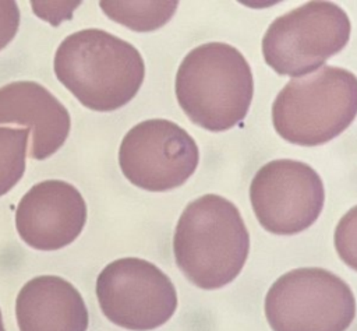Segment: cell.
Returning <instances> with one entry per match:
<instances>
[{"instance_id":"1","label":"cell","mask_w":357,"mask_h":331,"mask_svg":"<svg viewBox=\"0 0 357 331\" xmlns=\"http://www.w3.org/2000/svg\"><path fill=\"white\" fill-rule=\"evenodd\" d=\"M57 80L88 109L110 112L139 91L145 63L135 46L98 28L63 39L54 54Z\"/></svg>"},{"instance_id":"2","label":"cell","mask_w":357,"mask_h":331,"mask_svg":"<svg viewBox=\"0 0 357 331\" xmlns=\"http://www.w3.org/2000/svg\"><path fill=\"white\" fill-rule=\"evenodd\" d=\"M173 251L177 267L202 289L229 285L241 272L250 235L238 208L218 194L187 204L176 225Z\"/></svg>"},{"instance_id":"3","label":"cell","mask_w":357,"mask_h":331,"mask_svg":"<svg viewBox=\"0 0 357 331\" xmlns=\"http://www.w3.org/2000/svg\"><path fill=\"white\" fill-rule=\"evenodd\" d=\"M176 98L187 117L209 131H226L248 113L254 94L252 71L234 46L202 43L181 60Z\"/></svg>"},{"instance_id":"4","label":"cell","mask_w":357,"mask_h":331,"mask_svg":"<svg viewBox=\"0 0 357 331\" xmlns=\"http://www.w3.org/2000/svg\"><path fill=\"white\" fill-rule=\"evenodd\" d=\"M356 116L357 77L336 66H324L315 73L291 78L272 105L276 133L303 147L333 140Z\"/></svg>"},{"instance_id":"5","label":"cell","mask_w":357,"mask_h":331,"mask_svg":"<svg viewBox=\"0 0 357 331\" xmlns=\"http://www.w3.org/2000/svg\"><path fill=\"white\" fill-rule=\"evenodd\" d=\"M354 316L350 286L319 267L280 275L265 296V317L273 331H346Z\"/></svg>"},{"instance_id":"6","label":"cell","mask_w":357,"mask_h":331,"mask_svg":"<svg viewBox=\"0 0 357 331\" xmlns=\"http://www.w3.org/2000/svg\"><path fill=\"white\" fill-rule=\"evenodd\" d=\"M350 31V20L340 6L308 1L271 22L262 38V54L275 73L303 77L339 53Z\"/></svg>"},{"instance_id":"7","label":"cell","mask_w":357,"mask_h":331,"mask_svg":"<svg viewBox=\"0 0 357 331\" xmlns=\"http://www.w3.org/2000/svg\"><path fill=\"white\" fill-rule=\"evenodd\" d=\"M96 296L106 318L132 331L155 330L177 309V292L170 278L138 257L109 263L98 275Z\"/></svg>"},{"instance_id":"8","label":"cell","mask_w":357,"mask_h":331,"mask_svg":"<svg viewBox=\"0 0 357 331\" xmlns=\"http://www.w3.org/2000/svg\"><path fill=\"white\" fill-rule=\"evenodd\" d=\"M199 151L195 140L177 123L149 119L124 135L119 165L128 182L146 191H169L195 172Z\"/></svg>"},{"instance_id":"9","label":"cell","mask_w":357,"mask_h":331,"mask_svg":"<svg viewBox=\"0 0 357 331\" xmlns=\"http://www.w3.org/2000/svg\"><path fill=\"white\" fill-rule=\"evenodd\" d=\"M250 201L259 225L275 235H296L321 215L325 187L310 165L275 159L261 166L250 184Z\"/></svg>"},{"instance_id":"10","label":"cell","mask_w":357,"mask_h":331,"mask_svg":"<svg viewBox=\"0 0 357 331\" xmlns=\"http://www.w3.org/2000/svg\"><path fill=\"white\" fill-rule=\"evenodd\" d=\"M86 222L81 193L64 180L33 184L15 208V228L31 247L53 251L73 243Z\"/></svg>"},{"instance_id":"11","label":"cell","mask_w":357,"mask_h":331,"mask_svg":"<svg viewBox=\"0 0 357 331\" xmlns=\"http://www.w3.org/2000/svg\"><path fill=\"white\" fill-rule=\"evenodd\" d=\"M15 123L32 131L28 155L42 161L52 156L67 140L70 115L45 87L33 81H15L0 88V124Z\"/></svg>"},{"instance_id":"12","label":"cell","mask_w":357,"mask_h":331,"mask_svg":"<svg viewBox=\"0 0 357 331\" xmlns=\"http://www.w3.org/2000/svg\"><path fill=\"white\" fill-rule=\"evenodd\" d=\"M20 331H86L88 310L81 293L61 277L28 281L15 299Z\"/></svg>"},{"instance_id":"13","label":"cell","mask_w":357,"mask_h":331,"mask_svg":"<svg viewBox=\"0 0 357 331\" xmlns=\"http://www.w3.org/2000/svg\"><path fill=\"white\" fill-rule=\"evenodd\" d=\"M103 13L113 21L132 31L148 32L163 27L177 10V1H112L99 3Z\"/></svg>"},{"instance_id":"14","label":"cell","mask_w":357,"mask_h":331,"mask_svg":"<svg viewBox=\"0 0 357 331\" xmlns=\"http://www.w3.org/2000/svg\"><path fill=\"white\" fill-rule=\"evenodd\" d=\"M29 128L0 127V197L8 193L25 172Z\"/></svg>"},{"instance_id":"15","label":"cell","mask_w":357,"mask_h":331,"mask_svg":"<svg viewBox=\"0 0 357 331\" xmlns=\"http://www.w3.org/2000/svg\"><path fill=\"white\" fill-rule=\"evenodd\" d=\"M333 243L340 260L357 271V205L351 207L337 222Z\"/></svg>"},{"instance_id":"16","label":"cell","mask_w":357,"mask_h":331,"mask_svg":"<svg viewBox=\"0 0 357 331\" xmlns=\"http://www.w3.org/2000/svg\"><path fill=\"white\" fill-rule=\"evenodd\" d=\"M20 27V10L15 1L0 0V50L15 36Z\"/></svg>"},{"instance_id":"17","label":"cell","mask_w":357,"mask_h":331,"mask_svg":"<svg viewBox=\"0 0 357 331\" xmlns=\"http://www.w3.org/2000/svg\"><path fill=\"white\" fill-rule=\"evenodd\" d=\"M0 331H6L4 324H3V317H1V311H0Z\"/></svg>"}]
</instances>
